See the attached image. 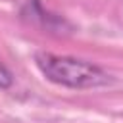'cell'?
Returning <instances> with one entry per match:
<instances>
[{
	"label": "cell",
	"mask_w": 123,
	"mask_h": 123,
	"mask_svg": "<svg viewBox=\"0 0 123 123\" xmlns=\"http://www.w3.org/2000/svg\"><path fill=\"white\" fill-rule=\"evenodd\" d=\"M35 63L50 83H56L65 88L88 90V88H100L111 83V77L108 71L81 58L58 56L52 52H37Z\"/></svg>",
	"instance_id": "6da1fadb"
},
{
	"label": "cell",
	"mask_w": 123,
	"mask_h": 123,
	"mask_svg": "<svg viewBox=\"0 0 123 123\" xmlns=\"http://www.w3.org/2000/svg\"><path fill=\"white\" fill-rule=\"evenodd\" d=\"M13 85V73L0 62V88H10Z\"/></svg>",
	"instance_id": "7a4b0ae2"
}]
</instances>
